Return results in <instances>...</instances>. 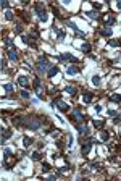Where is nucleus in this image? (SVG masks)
<instances>
[{"label": "nucleus", "mask_w": 121, "mask_h": 181, "mask_svg": "<svg viewBox=\"0 0 121 181\" xmlns=\"http://www.w3.org/2000/svg\"><path fill=\"white\" fill-rule=\"evenodd\" d=\"M16 126H24V128H29L32 131H39L40 126H42V120L36 117H21V118H15L13 120Z\"/></svg>", "instance_id": "nucleus-1"}, {"label": "nucleus", "mask_w": 121, "mask_h": 181, "mask_svg": "<svg viewBox=\"0 0 121 181\" xmlns=\"http://www.w3.org/2000/svg\"><path fill=\"white\" fill-rule=\"evenodd\" d=\"M50 66L52 65L47 61V57L45 55H40L39 57V61H37V70H39V73L42 74V73H47L48 70H50Z\"/></svg>", "instance_id": "nucleus-2"}, {"label": "nucleus", "mask_w": 121, "mask_h": 181, "mask_svg": "<svg viewBox=\"0 0 121 181\" xmlns=\"http://www.w3.org/2000/svg\"><path fill=\"white\" fill-rule=\"evenodd\" d=\"M34 10H36V13H37V16H39L40 21L45 23L47 18H48V15H47V10H45V6H44V3H40V2L36 3V5H34Z\"/></svg>", "instance_id": "nucleus-3"}, {"label": "nucleus", "mask_w": 121, "mask_h": 181, "mask_svg": "<svg viewBox=\"0 0 121 181\" xmlns=\"http://www.w3.org/2000/svg\"><path fill=\"white\" fill-rule=\"evenodd\" d=\"M70 120H71V121H74V123H81V121H84V120H86V115L82 113L79 108H74V110H73V113L70 115Z\"/></svg>", "instance_id": "nucleus-4"}, {"label": "nucleus", "mask_w": 121, "mask_h": 181, "mask_svg": "<svg viewBox=\"0 0 121 181\" xmlns=\"http://www.w3.org/2000/svg\"><path fill=\"white\" fill-rule=\"evenodd\" d=\"M52 105H53V107H57V108H60L61 112H68V110H70V105H68L66 102H63L60 97H57V99H55Z\"/></svg>", "instance_id": "nucleus-5"}, {"label": "nucleus", "mask_w": 121, "mask_h": 181, "mask_svg": "<svg viewBox=\"0 0 121 181\" xmlns=\"http://www.w3.org/2000/svg\"><path fill=\"white\" fill-rule=\"evenodd\" d=\"M76 128H78L79 134H81L82 138H86V136H89V133H91V129H89V126H86V125H81V123H78V125H76Z\"/></svg>", "instance_id": "nucleus-6"}, {"label": "nucleus", "mask_w": 121, "mask_h": 181, "mask_svg": "<svg viewBox=\"0 0 121 181\" xmlns=\"http://www.w3.org/2000/svg\"><path fill=\"white\" fill-rule=\"evenodd\" d=\"M92 99H94V94L92 92H82V104H91Z\"/></svg>", "instance_id": "nucleus-7"}, {"label": "nucleus", "mask_w": 121, "mask_h": 181, "mask_svg": "<svg viewBox=\"0 0 121 181\" xmlns=\"http://www.w3.org/2000/svg\"><path fill=\"white\" fill-rule=\"evenodd\" d=\"M100 18L103 19V23H105V28H108V26H112L113 23H115V18H113V16H108V15H103V16H100Z\"/></svg>", "instance_id": "nucleus-8"}, {"label": "nucleus", "mask_w": 121, "mask_h": 181, "mask_svg": "<svg viewBox=\"0 0 121 181\" xmlns=\"http://www.w3.org/2000/svg\"><path fill=\"white\" fill-rule=\"evenodd\" d=\"M55 74H58V66H57V65H52L50 70L47 71V76H48V78H53Z\"/></svg>", "instance_id": "nucleus-9"}, {"label": "nucleus", "mask_w": 121, "mask_h": 181, "mask_svg": "<svg viewBox=\"0 0 121 181\" xmlns=\"http://www.w3.org/2000/svg\"><path fill=\"white\" fill-rule=\"evenodd\" d=\"M6 55H8V58L10 60H18V53H16V50L15 49H10V50H6Z\"/></svg>", "instance_id": "nucleus-10"}, {"label": "nucleus", "mask_w": 121, "mask_h": 181, "mask_svg": "<svg viewBox=\"0 0 121 181\" xmlns=\"http://www.w3.org/2000/svg\"><path fill=\"white\" fill-rule=\"evenodd\" d=\"M18 84L19 86H27V83H29V79H27V76H24V74H21V76H18Z\"/></svg>", "instance_id": "nucleus-11"}, {"label": "nucleus", "mask_w": 121, "mask_h": 181, "mask_svg": "<svg viewBox=\"0 0 121 181\" xmlns=\"http://www.w3.org/2000/svg\"><path fill=\"white\" fill-rule=\"evenodd\" d=\"M60 60H70V61H73V63H78V58L76 57H73V55H70V53H65V55H61L60 57Z\"/></svg>", "instance_id": "nucleus-12"}, {"label": "nucleus", "mask_w": 121, "mask_h": 181, "mask_svg": "<svg viewBox=\"0 0 121 181\" xmlns=\"http://www.w3.org/2000/svg\"><path fill=\"white\" fill-rule=\"evenodd\" d=\"M68 26H70L71 29H74V31H76V34H78L79 37H84V32H82V31H79V28L74 24V23H71V21H70V23H68Z\"/></svg>", "instance_id": "nucleus-13"}, {"label": "nucleus", "mask_w": 121, "mask_h": 181, "mask_svg": "<svg viewBox=\"0 0 121 181\" xmlns=\"http://www.w3.org/2000/svg\"><path fill=\"white\" fill-rule=\"evenodd\" d=\"M92 125H94V128H95V129H100V131H102V128H103V126H105V121H100V120H94V121H92Z\"/></svg>", "instance_id": "nucleus-14"}, {"label": "nucleus", "mask_w": 121, "mask_h": 181, "mask_svg": "<svg viewBox=\"0 0 121 181\" xmlns=\"http://www.w3.org/2000/svg\"><path fill=\"white\" fill-rule=\"evenodd\" d=\"M79 73V66H68L66 68V74H78Z\"/></svg>", "instance_id": "nucleus-15"}, {"label": "nucleus", "mask_w": 121, "mask_h": 181, "mask_svg": "<svg viewBox=\"0 0 121 181\" xmlns=\"http://www.w3.org/2000/svg\"><path fill=\"white\" fill-rule=\"evenodd\" d=\"M100 34H102L103 37H112V29L110 28H103V29H100Z\"/></svg>", "instance_id": "nucleus-16"}, {"label": "nucleus", "mask_w": 121, "mask_h": 181, "mask_svg": "<svg viewBox=\"0 0 121 181\" xmlns=\"http://www.w3.org/2000/svg\"><path fill=\"white\" fill-rule=\"evenodd\" d=\"M32 139H31L29 138V136H24V138H23V144H24V147H31V144H32Z\"/></svg>", "instance_id": "nucleus-17"}, {"label": "nucleus", "mask_w": 121, "mask_h": 181, "mask_svg": "<svg viewBox=\"0 0 121 181\" xmlns=\"http://www.w3.org/2000/svg\"><path fill=\"white\" fill-rule=\"evenodd\" d=\"M110 100H112V102H116V104H121V95L112 94V95H110Z\"/></svg>", "instance_id": "nucleus-18"}, {"label": "nucleus", "mask_w": 121, "mask_h": 181, "mask_svg": "<svg viewBox=\"0 0 121 181\" xmlns=\"http://www.w3.org/2000/svg\"><path fill=\"white\" fill-rule=\"evenodd\" d=\"M91 49H92V47H91V44H87V42H84V44L81 45V50H82V52H86V53H89V52H91Z\"/></svg>", "instance_id": "nucleus-19"}, {"label": "nucleus", "mask_w": 121, "mask_h": 181, "mask_svg": "<svg viewBox=\"0 0 121 181\" xmlns=\"http://www.w3.org/2000/svg\"><path fill=\"white\" fill-rule=\"evenodd\" d=\"M100 139H102L103 142H107V141L110 139V134H108L107 131H100Z\"/></svg>", "instance_id": "nucleus-20"}, {"label": "nucleus", "mask_w": 121, "mask_h": 181, "mask_svg": "<svg viewBox=\"0 0 121 181\" xmlns=\"http://www.w3.org/2000/svg\"><path fill=\"white\" fill-rule=\"evenodd\" d=\"M87 16L89 18H92V19H97V18H100V15L97 11H94V10H91V11H87Z\"/></svg>", "instance_id": "nucleus-21"}, {"label": "nucleus", "mask_w": 121, "mask_h": 181, "mask_svg": "<svg viewBox=\"0 0 121 181\" xmlns=\"http://www.w3.org/2000/svg\"><path fill=\"white\" fill-rule=\"evenodd\" d=\"M65 92H66V94H70V95H74L76 94V89L73 86H66V87H65Z\"/></svg>", "instance_id": "nucleus-22"}, {"label": "nucleus", "mask_w": 121, "mask_h": 181, "mask_svg": "<svg viewBox=\"0 0 121 181\" xmlns=\"http://www.w3.org/2000/svg\"><path fill=\"white\" fill-rule=\"evenodd\" d=\"M120 44H121V40H116V39H110L108 40V45L110 47H118Z\"/></svg>", "instance_id": "nucleus-23"}, {"label": "nucleus", "mask_w": 121, "mask_h": 181, "mask_svg": "<svg viewBox=\"0 0 121 181\" xmlns=\"http://www.w3.org/2000/svg\"><path fill=\"white\" fill-rule=\"evenodd\" d=\"M92 84H94V86H100V76H92Z\"/></svg>", "instance_id": "nucleus-24"}, {"label": "nucleus", "mask_w": 121, "mask_h": 181, "mask_svg": "<svg viewBox=\"0 0 121 181\" xmlns=\"http://www.w3.org/2000/svg\"><path fill=\"white\" fill-rule=\"evenodd\" d=\"M52 10H53V13H55V16H57V18H60V19H63V15H61V13L60 11H58V10H57V6H52Z\"/></svg>", "instance_id": "nucleus-25"}, {"label": "nucleus", "mask_w": 121, "mask_h": 181, "mask_svg": "<svg viewBox=\"0 0 121 181\" xmlns=\"http://www.w3.org/2000/svg\"><path fill=\"white\" fill-rule=\"evenodd\" d=\"M10 136H11V131H10V129H2V138L3 139H6V138H10Z\"/></svg>", "instance_id": "nucleus-26"}, {"label": "nucleus", "mask_w": 121, "mask_h": 181, "mask_svg": "<svg viewBox=\"0 0 121 181\" xmlns=\"http://www.w3.org/2000/svg\"><path fill=\"white\" fill-rule=\"evenodd\" d=\"M5 18L8 19V21H11V19H13V11H11V10H6V11H5Z\"/></svg>", "instance_id": "nucleus-27"}, {"label": "nucleus", "mask_w": 121, "mask_h": 181, "mask_svg": "<svg viewBox=\"0 0 121 181\" xmlns=\"http://www.w3.org/2000/svg\"><path fill=\"white\" fill-rule=\"evenodd\" d=\"M3 91H6V92H13V84H3Z\"/></svg>", "instance_id": "nucleus-28"}, {"label": "nucleus", "mask_w": 121, "mask_h": 181, "mask_svg": "<svg viewBox=\"0 0 121 181\" xmlns=\"http://www.w3.org/2000/svg\"><path fill=\"white\" fill-rule=\"evenodd\" d=\"M57 32H58V40H63L65 39V31L63 29H58Z\"/></svg>", "instance_id": "nucleus-29"}, {"label": "nucleus", "mask_w": 121, "mask_h": 181, "mask_svg": "<svg viewBox=\"0 0 121 181\" xmlns=\"http://www.w3.org/2000/svg\"><path fill=\"white\" fill-rule=\"evenodd\" d=\"M40 159H42V155H40V152H37V151H36V152L32 154V160H40Z\"/></svg>", "instance_id": "nucleus-30"}, {"label": "nucleus", "mask_w": 121, "mask_h": 181, "mask_svg": "<svg viewBox=\"0 0 121 181\" xmlns=\"http://www.w3.org/2000/svg\"><path fill=\"white\" fill-rule=\"evenodd\" d=\"M34 87H36V89L40 87V78H36V79H34Z\"/></svg>", "instance_id": "nucleus-31"}, {"label": "nucleus", "mask_w": 121, "mask_h": 181, "mask_svg": "<svg viewBox=\"0 0 121 181\" xmlns=\"http://www.w3.org/2000/svg\"><path fill=\"white\" fill-rule=\"evenodd\" d=\"M42 172H50V165H48V163H42Z\"/></svg>", "instance_id": "nucleus-32"}, {"label": "nucleus", "mask_w": 121, "mask_h": 181, "mask_svg": "<svg viewBox=\"0 0 121 181\" xmlns=\"http://www.w3.org/2000/svg\"><path fill=\"white\" fill-rule=\"evenodd\" d=\"M100 168V165H99V163H91V170H92V172H95V170H99Z\"/></svg>", "instance_id": "nucleus-33"}, {"label": "nucleus", "mask_w": 121, "mask_h": 181, "mask_svg": "<svg viewBox=\"0 0 121 181\" xmlns=\"http://www.w3.org/2000/svg\"><path fill=\"white\" fill-rule=\"evenodd\" d=\"M5 45H6V47H11V49H13V40H11V39H5Z\"/></svg>", "instance_id": "nucleus-34"}, {"label": "nucleus", "mask_w": 121, "mask_h": 181, "mask_svg": "<svg viewBox=\"0 0 121 181\" xmlns=\"http://www.w3.org/2000/svg\"><path fill=\"white\" fill-rule=\"evenodd\" d=\"M68 172H71V168H68V167H61L60 168V173H68Z\"/></svg>", "instance_id": "nucleus-35"}, {"label": "nucleus", "mask_w": 121, "mask_h": 181, "mask_svg": "<svg viewBox=\"0 0 121 181\" xmlns=\"http://www.w3.org/2000/svg\"><path fill=\"white\" fill-rule=\"evenodd\" d=\"M3 155H5V157H11V151H10V149L6 147L5 151H3Z\"/></svg>", "instance_id": "nucleus-36"}, {"label": "nucleus", "mask_w": 121, "mask_h": 181, "mask_svg": "<svg viewBox=\"0 0 121 181\" xmlns=\"http://www.w3.org/2000/svg\"><path fill=\"white\" fill-rule=\"evenodd\" d=\"M21 97L23 99H29V92L27 91H21Z\"/></svg>", "instance_id": "nucleus-37"}, {"label": "nucleus", "mask_w": 121, "mask_h": 181, "mask_svg": "<svg viewBox=\"0 0 121 181\" xmlns=\"http://www.w3.org/2000/svg\"><path fill=\"white\" fill-rule=\"evenodd\" d=\"M108 115H110V117H113V118H115L118 113H116V110H108Z\"/></svg>", "instance_id": "nucleus-38"}, {"label": "nucleus", "mask_w": 121, "mask_h": 181, "mask_svg": "<svg viewBox=\"0 0 121 181\" xmlns=\"http://www.w3.org/2000/svg\"><path fill=\"white\" fill-rule=\"evenodd\" d=\"M2 8H3V10L8 8V2H6V0H2Z\"/></svg>", "instance_id": "nucleus-39"}, {"label": "nucleus", "mask_w": 121, "mask_h": 181, "mask_svg": "<svg viewBox=\"0 0 121 181\" xmlns=\"http://www.w3.org/2000/svg\"><path fill=\"white\" fill-rule=\"evenodd\" d=\"M15 31H16V32H18V34H21V32H23V28H21V26L18 24V26H16V28H15Z\"/></svg>", "instance_id": "nucleus-40"}, {"label": "nucleus", "mask_w": 121, "mask_h": 181, "mask_svg": "<svg viewBox=\"0 0 121 181\" xmlns=\"http://www.w3.org/2000/svg\"><path fill=\"white\" fill-rule=\"evenodd\" d=\"M5 66H6V60L2 58V71H5Z\"/></svg>", "instance_id": "nucleus-41"}, {"label": "nucleus", "mask_w": 121, "mask_h": 181, "mask_svg": "<svg viewBox=\"0 0 121 181\" xmlns=\"http://www.w3.org/2000/svg\"><path fill=\"white\" fill-rule=\"evenodd\" d=\"M55 144H57V146H58V147H60V149L63 147V141H57V142H55Z\"/></svg>", "instance_id": "nucleus-42"}, {"label": "nucleus", "mask_w": 121, "mask_h": 181, "mask_svg": "<svg viewBox=\"0 0 121 181\" xmlns=\"http://www.w3.org/2000/svg\"><path fill=\"white\" fill-rule=\"evenodd\" d=\"M116 6H118V8L121 10V2H118V3H116Z\"/></svg>", "instance_id": "nucleus-43"}]
</instances>
